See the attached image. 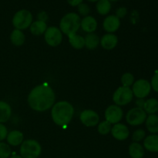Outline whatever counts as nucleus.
Listing matches in <instances>:
<instances>
[{"instance_id":"obj_15","label":"nucleus","mask_w":158,"mask_h":158,"mask_svg":"<svg viewBox=\"0 0 158 158\" xmlns=\"http://www.w3.org/2000/svg\"><path fill=\"white\" fill-rule=\"evenodd\" d=\"M143 148L152 153L158 152V135L151 134L143 140Z\"/></svg>"},{"instance_id":"obj_26","label":"nucleus","mask_w":158,"mask_h":158,"mask_svg":"<svg viewBox=\"0 0 158 158\" xmlns=\"http://www.w3.org/2000/svg\"><path fill=\"white\" fill-rule=\"evenodd\" d=\"M69 42L74 49H81L85 46L84 38L81 35H77V34L72 35V36H69Z\"/></svg>"},{"instance_id":"obj_34","label":"nucleus","mask_w":158,"mask_h":158,"mask_svg":"<svg viewBox=\"0 0 158 158\" xmlns=\"http://www.w3.org/2000/svg\"><path fill=\"white\" fill-rule=\"evenodd\" d=\"M127 13V9L125 7H120L116 11V16L119 19H121L125 17V15Z\"/></svg>"},{"instance_id":"obj_14","label":"nucleus","mask_w":158,"mask_h":158,"mask_svg":"<svg viewBox=\"0 0 158 158\" xmlns=\"http://www.w3.org/2000/svg\"><path fill=\"white\" fill-rule=\"evenodd\" d=\"M80 26L83 31L88 33H93L97 28V22L94 17L87 15L80 22Z\"/></svg>"},{"instance_id":"obj_24","label":"nucleus","mask_w":158,"mask_h":158,"mask_svg":"<svg viewBox=\"0 0 158 158\" xmlns=\"http://www.w3.org/2000/svg\"><path fill=\"white\" fill-rule=\"evenodd\" d=\"M10 40L13 45L16 46H22L25 42V35L22 30L15 29L10 35Z\"/></svg>"},{"instance_id":"obj_2","label":"nucleus","mask_w":158,"mask_h":158,"mask_svg":"<svg viewBox=\"0 0 158 158\" xmlns=\"http://www.w3.org/2000/svg\"><path fill=\"white\" fill-rule=\"evenodd\" d=\"M74 114V108L67 101H60L52 106L51 116L52 120L59 126H66L72 120Z\"/></svg>"},{"instance_id":"obj_18","label":"nucleus","mask_w":158,"mask_h":158,"mask_svg":"<svg viewBox=\"0 0 158 158\" xmlns=\"http://www.w3.org/2000/svg\"><path fill=\"white\" fill-rule=\"evenodd\" d=\"M12 114L10 105L5 101L0 100V123H6L9 120Z\"/></svg>"},{"instance_id":"obj_36","label":"nucleus","mask_w":158,"mask_h":158,"mask_svg":"<svg viewBox=\"0 0 158 158\" xmlns=\"http://www.w3.org/2000/svg\"><path fill=\"white\" fill-rule=\"evenodd\" d=\"M83 0H66V2H68V4L70 5L71 6H78L79 5L81 4L83 2Z\"/></svg>"},{"instance_id":"obj_8","label":"nucleus","mask_w":158,"mask_h":158,"mask_svg":"<svg viewBox=\"0 0 158 158\" xmlns=\"http://www.w3.org/2000/svg\"><path fill=\"white\" fill-rule=\"evenodd\" d=\"M133 94L137 99H143L148 97L151 91V83L148 80L144 79L137 80L132 85Z\"/></svg>"},{"instance_id":"obj_29","label":"nucleus","mask_w":158,"mask_h":158,"mask_svg":"<svg viewBox=\"0 0 158 158\" xmlns=\"http://www.w3.org/2000/svg\"><path fill=\"white\" fill-rule=\"evenodd\" d=\"M11 155V148L9 144L0 142V158H9Z\"/></svg>"},{"instance_id":"obj_17","label":"nucleus","mask_w":158,"mask_h":158,"mask_svg":"<svg viewBox=\"0 0 158 158\" xmlns=\"http://www.w3.org/2000/svg\"><path fill=\"white\" fill-rule=\"evenodd\" d=\"M23 134L19 131H12L8 133L6 140L9 144L12 146H18L23 142Z\"/></svg>"},{"instance_id":"obj_10","label":"nucleus","mask_w":158,"mask_h":158,"mask_svg":"<svg viewBox=\"0 0 158 158\" xmlns=\"http://www.w3.org/2000/svg\"><path fill=\"white\" fill-rule=\"evenodd\" d=\"M123 117L122 109L117 105H110L105 110V118L111 124L118 123Z\"/></svg>"},{"instance_id":"obj_30","label":"nucleus","mask_w":158,"mask_h":158,"mask_svg":"<svg viewBox=\"0 0 158 158\" xmlns=\"http://www.w3.org/2000/svg\"><path fill=\"white\" fill-rule=\"evenodd\" d=\"M145 137H146V133H145V131L143 129H137L133 133L132 140L134 142L138 143V142L144 140Z\"/></svg>"},{"instance_id":"obj_13","label":"nucleus","mask_w":158,"mask_h":158,"mask_svg":"<svg viewBox=\"0 0 158 158\" xmlns=\"http://www.w3.org/2000/svg\"><path fill=\"white\" fill-rule=\"evenodd\" d=\"M111 134L113 137L118 140H124L129 137V130L126 125L123 123H116L111 128Z\"/></svg>"},{"instance_id":"obj_21","label":"nucleus","mask_w":158,"mask_h":158,"mask_svg":"<svg viewBox=\"0 0 158 158\" xmlns=\"http://www.w3.org/2000/svg\"><path fill=\"white\" fill-rule=\"evenodd\" d=\"M29 27H30V32H32V34H33L34 35H40L45 33L47 29V25L45 22L36 20L32 23Z\"/></svg>"},{"instance_id":"obj_11","label":"nucleus","mask_w":158,"mask_h":158,"mask_svg":"<svg viewBox=\"0 0 158 158\" xmlns=\"http://www.w3.org/2000/svg\"><path fill=\"white\" fill-rule=\"evenodd\" d=\"M80 120L86 127H94L97 125L100 117L97 112L92 110H85L80 114Z\"/></svg>"},{"instance_id":"obj_1","label":"nucleus","mask_w":158,"mask_h":158,"mask_svg":"<svg viewBox=\"0 0 158 158\" xmlns=\"http://www.w3.org/2000/svg\"><path fill=\"white\" fill-rule=\"evenodd\" d=\"M55 93L49 85H39L31 90L28 96V103L32 110L43 112L54 105Z\"/></svg>"},{"instance_id":"obj_4","label":"nucleus","mask_w":158,"mask_h":158,"mask_svg":"<svg viewBox=\"0 0 158 158\" xmlns=\"http://www.w3.org/2000/svg\"><path fill=\"white\" fill-rule=\"evenodd\" d=\"M42 152L41 145L35 140H23L20 147V154L23 158H37Z\"/></svg>"},{"instance_id":"obj_25","label":"nucleus","mask_w":158,"mask_h":158,"mask_svg":"<svg viewBox=\"0 0 158 158\" xmlns=\"http://www.w3.org/2000/svg\"><path fill=\"white\" fill-rule=\"evenodd\" d=\"M96 9L100 15H107L111 10V2L109 0H99L96 5Z\"/></svg>"},{"instance_id":"obj_23","label":"nucleus","mask_w":158,"mask_h":158,"mask_svg":"<svg viewBox=\"0 0 158 158\" xmlns=\"http://www.w3.org/2000/svg\"><path fill=\"white\" fill-rule=\"evenodd\" d=\"M85 46L89 49H95L100 44V38L98 35L93 33H88L85 36Z\"/></svg>"},{"instance_id":"obj_5","label":"nucleus","mask_w":158,"mask_h":158,"mask_svg":"<svg viewBox=\"0 0 158 158\" xmlns=\"http://www.w3.org/2000/svg\"><path fill=\"white\" fill-rule=\"evenodd\" d=\"M32 15L27 9H21L16 12L12 18V24L16 29L23 30L31 26Z\"/></svg>"},{"instance_id":"obj_38","label":"nucleus","mask_w":158,"mask_h":158,"mask_svg":"<svg viewBox=\"0 0 158 158\" xmlns=\"http://www.w3.org/2000/svg\"><path fill=\"white\" fill-rule=\"evenodd\" d=\"M9 158H23V157H22L21 156H19V155H13Z\"/></svg>"},{"instance_id":"obj_19","label":"nucleus","mask_w":158,"mask_h":158,"mask_svg":"<svg viewBox=\"0 0 158 158\" xmlns=\"http://www.w3.org/2000/svg\"><path fill=\"white\" fill-rule=\"evenodd\" d=\"M146 127L148 131L152 134H157L158 133V116L156 114H151L147 117Z\"/></svg>"},{"instance_id":"obj_22","label":"nucleus","mask_w":158,"mask_h":158,"mask_svg":"<svg viewBox=\"0 0 158 158\" xmlns=\"http://www.w3.org/2000/svg\"><path fill=\"white\" fill-rule=\"evenodd\" d=\"M143 109L145 113L149 115L156 114V113L158 112V100L156 98L148 99L145 100Z\"/></svg>"},{"instance_id":"obj_9","label":"nucleus","mask_w":158,"mask_h":158,"mask_svg":"<svg viewBox=\"0 0 158 158\" xmlns=\"http://www.w3.org/2000/svg\"><path fill=\"white\" fill-rule=\"evenodd\" d=\"M63 35L60 29L55 26L47 28L45 32V40L46 43L51 46H57L61 43Z\"/></svg>"},{"instance_id":"obj_7","label":"nucleus","mask_w":158,"mask_h":158,"mask_svg":"<svg viewBox=\"0 0 158 158\" xmlns=\"http://www.w3.org/2000/svg\"><path fill=\"white\" fill-rule=\"evenodd\" d=\"M147 117L148 116L143 109L134 107L128 111L126 115V120L131 126H139L144 123Z\"/></svg>"},{"instance_id":"obj_27","label":"nucleus","mask_w":158,"mask_h":158,"mask_svg":"<svg viewBox=\"0 0 158 158\" xmlns=\"http://www.w3.org/2000/svg\"><path fill=\"white\" fill-rule=\"evenodd\" d=\"M97 131L102 135H106L109 134L110 131H111V123L106 120L101 122L98 124Z\"/></svg>"},{"instance_id":"obj_31","label":"nucleus","mask_w":158,"mask_h":158,"mask_svg":"<svg viewBox=\"0 0 158 158\" xmlns=\"http://www.w3.org/2000/svg\"><path fill=\"white\" fill-rule=\"evenodd\" d=\"M77 10H78L79 14L80 15L86 17L89 15V12H90V8H89V6L87 4L82 2L81 4H80L77 6Z\"/></svg>"},{"instance_id":"obj_35","label":"nucleus","mask_w":158,"mask_h":158,"mask_svg":"<svg viewBox=\"0 0 158 158\" xmlns=\"http://www.w3.org/2000/svg\"><path fill=\"white\" fill-rule=\"evenodd\" d=\"M37 19L40 21H43L46 23V21L48 20V14L46 12H44V11L39 12L38 15H37Z\"/></svg>"},{"instance_id":"obj_32","label":"nucleus","mask_w":158,"mask_h":158,"mask_svg":"<svg viewBox=\"0 0 158 158\" xmlns=\"http://www.w3.org/2000/svg\"><path fill=\"white\" fill-rule=\"evenodd\" d=\"M150 83H151V89H154L155 92L158 93V72L153 76Z\"/></svg>"},{"instance_id":"obj_39","label":"nucleus","mask_w":158,"mask_h":158,"mask_svg":"<svg viewBox=\"0 0 158 158\" xmlns=\"http://www.w3.org/2000/svg\"><path fill=\"white\" fill-rule=\"evenodd\" d=\"M86 1L90 2H98L99 0H86Z\"/></svg>"},{"instance_id":"obj_6","label":"nucleus","mask_w":158,"mask_h":158,"mask_svg":"<svg viewBox=\"0 0 158 158\" xmlns=\"http://www.w3.org/2000/svg\"><path fill=\"white\" fill-rule=\"evenodd\" d=\"M133 97L134 94L131 88L120 86L114 92L113 100L117 106H125L132 101Z\"/></svg>"},{"instance_id":"obj_20","label":"nucleus","mask_w":158,"mask_h":158,"mask_svg":"<svg viewBox=\"0 0 158 158\" xmlns=\"http://www.w3.org/2000/svg\"><path fill=\"white\" fill-rule=\"evenodd\" d=\"M144 154V148L140 143L134 142L130 145L129 154L131 158H143Z\"/></svg>"},{"instance_id":"obj_33","label":"nucleus","mask_w":158,"mask_h":158,"mask_svg":"<svg viewBox=\"0 0 158 158\" xmlns=\"http://www.w3.org/2000/svg\"><path fill=\"white\" fill-rule=\"evenodd\" d=\"M8 134V131L6 127L3 123H0V142L2 141L3 140L6 138Z\"/></svg>"},{"instance_id":"obj_40","label":"nucleus","mask_w":158,"mask_h":158,"mask_svg":"<svg viewBox=\"0 0 158 158\" xmlns=\"http://www.w3.org/2000/svg\"><path fill=\"white\" fill-rule=\"evenodd\" d=\"M110 2H117V1H119V0H109Z\"/></svg>"},{"instance_id":"obj_12","label":"nucleus","mask_w":158,"mask_h":158,"mask_svg":"<svg viewBox=\"0 0 158 158\" xmlns=\"http://www.w3.org/2000/svg\"><path fill=\"white\" fill-rule=\"evenodd\" d=\"M120 19L117 18L115 15H108L104 19L103 23V29L109 33L116 32L120 27Z\"/></svg>"},{"instance_id":"obj_28","label":"nucleus","mask_w":158,"mask_h":158,"mask_svg":"<svg viewBox=\"0 0 158 158\" xmlns=\"http://www.w3.org/2000/svg\"><path fill=\"white\" fill-rule=\"evenodd\" d=\"M121 83L123 86L130 87L134 83V77L131 73H126L121 77Z\"/></svg>"},{"instance_id":"obj_3","label":"nucleus","mask_w":158,"mask_h":158,"mask_svg":"<svg viewBox=\"0 0 158 158\" xmlns=\"http://www.w3.org/2000/svg\"><path fill=\"white\" fill-rule=\"evenodd\" d=\"M80 17L76 12H69L61 19L60 23V31L68 35L72 36L77 33L80 27Z\"/></svg>"},{"instance_id":"obj_16","label":"nucleus","mask_w":158,"mask_h":158,"mask_svg":"<svg viewBox=\"0 0 158 158\" xmlns=\"http://www.w3.org/2000/svg\"><path fill=\"white\" fill-rule=\"evenodd\" d=\"M117 43H118V39L115 35L112 33H108L103 35L100 42L102 47L107 50L114 49L117 45Z\"/></svg>"},{"instance_id":"obj_37","label":"nucleus","mask_w":158,"mask_h":158,"mask_svg":"<svg viewBox=\"0 0 158 158\" xmlns=\"http://www.w3.org/2000/svg\"><path fill=\"white\" fill-rule=\"evenodd\" d=\"M144 103H145L144 99L138 98L137 100V101H136V105H137V107L142 108V109H143V105H144Z\"/></svg>"}]
</instances>
